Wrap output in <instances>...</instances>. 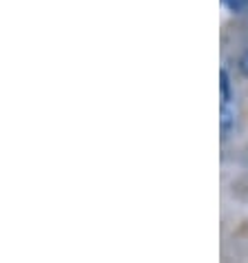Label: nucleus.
I'll return each instance as SVG.
<instances>
[{
	"mask_svg": "<svg viewBox=\"0 0 248 263\" xmlns=\"http://www.w3.org/2000/svg\"><path fill=\"white\" fill-rule=\"evenodd\" d=\"M224 7L228 9L231 13H242L248 11V0H222Z\"/></svg>",
	"mask_w": 248,
	"mask_h": 263,
	"instance_id": "f03ea898",
	"label": "nucleus"
},
{
	"mask_svg": "<svg viewBox=\"0 0 248 263\" xmlns=\"http://www.w3.org/2000/svg\"><path fill=\"white\" fill-rule=\"evenodd\" d=\"M220 89H222L220 128H222V137H228L233 130H235V124H237V104H235V93H233L231 76L226 69H222V73H220Z\"/></svg>",
	"mask_w": 248,
	"mask_h": 263,
	"instance_id": "f257e3e1",
	"label": "nucleus"
},
{
	"mask_svg": "<svg viewBox=\"0 0 248 263\" xmlns=\"http://www.w3.org/2000/svg\"><path fill=\"white\" fill-rule=\"evenodd\" d=\"M239 71H242L244 76L248 78V49L242 53V58H239Z\"/></svg>",
	"mask_w": 248,
	"mask_h": 263,
	"instance_id": "7ed1b4c3",
	"label": "nucleus"
}]
</instances>
